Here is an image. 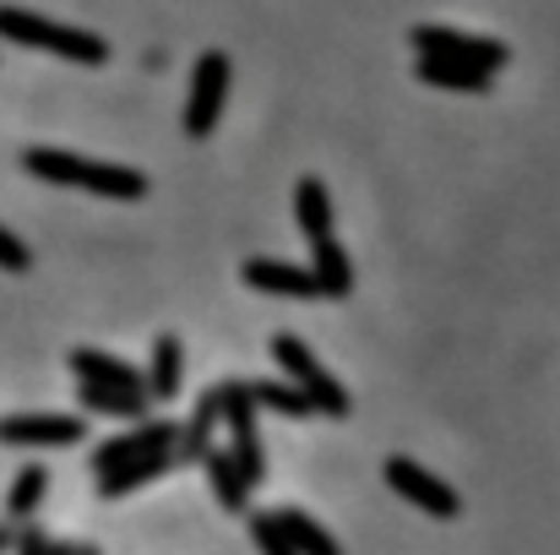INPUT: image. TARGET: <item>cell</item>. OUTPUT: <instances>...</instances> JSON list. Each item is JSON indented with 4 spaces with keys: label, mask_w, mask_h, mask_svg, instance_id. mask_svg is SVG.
Returning a JSON list of instances; mask_svg holds the SVG:
<instances>
[{
    "label": "cell",
    "mask_w": 560,
    "mask_h": 555,
    "mask_svg": "<svg viewBox=\"0 0 560 555\" xmlns=\"http://www.w3.org/2000/svg\"><path fill=\"white\" fill-rule=\"evenodd\" d=\"M22 170H27L33 181L77 185V190H93V196H109V201H142V196H148V175H142V170L77 159V153H60V148H27V153H22Z\"/></svg>",
    "instance_id": "6da1fadb"
},
{
    "label": "cell",
    "mask_w": 560,
    "mask_h": 555,
    "mask_svg": "<svg viewBox=\"0 0 560 555\" xmlns=\"http://www.w3.org/2000/svg\"><path fill=\"white\" fill-rule=\"evenodd\" d=\"M0 38H11V44H22V49H49V55L77 60V66H104V60H109V44H104L98 33L49 22V16H38V11H22V5H0Z\"/></svg>",
    "instance_id": "7a4b0ae2"
},
{
    "label": "cell",
    "mask_w": 560,
    "mask_h": 555,
    "mask_svg": "<svg viewBox=\"0 0 560 555\" xmlns=\"http://www.w3.org/2000/svg\"><path fill=\"white\" fill-rule=\"evenodd\" d=\"M223 386V425H229V452H234V463H240V474L250 479V485H261V474H267V452H261V436H256V392H250V381H218Z\"/></svg>",
    "instance_id": "3957f363"
},
{
    "label": "cell",
    "mask_w": 560,
    "mask_h": 555,
    "mask_svg": "<svg viewBox=\"0 0 560 555\" xmlns=\"http://www.w3.org/2000/svg\"><path fill=\"white\" fill-rule=\"evenodd\" d=\"M272 360L289 370V381H294V386H305V392H311L316 414L349 419V408H354V403H349V392H343V386H338L327 370L316 366V355H311V349H305L294 333H278V338H272Z\"/></svg>",
    "instance_id": "277c9868"
},
{
    "label": "cell",
    "mask_w": 560,
    "mask_h": 555,
    "mask_svg": "<svg viewBox=\"0 0 560 555\" xmlns=\"http://www.w3.org/2000/svg\"><path fill=\"white\" fill-rule=\"evenodd\" d=\"M223 104H229V55L223 49H207L196 60V77H190L186 137H212V126L223 120Z\"/></svg>",
    "instance_id": "5b68a950"
},
{
    "label": "cell",
    "mask_w": 560,
    "mask_h": 555,
    "mask_svg": "<svg viewBox=\"0 0 560 555\" xmlns=\"http://www.w3.org/2000/svg\"><path fill=\"white\" fill-rule=\"evenodd\" d=\"M413 49L419 55H441V60H463V66H485V71H501L506 66V44H495V38H468V33H457V27H435V22H419L413 33Z\"/></svg>",
    "instance_id": "8992f818"
},
{
    "label": "cell",
    "mask_w": 560,
    "mask_h": 555,
    "mask_svg": "<svg viewBox=\"0 0 560 555\" xmlns=\"http://www.w3.org/2000/svg\"><path fill=\"white\" fill-rule=\"evenodd\" d=\"M159 447H180V425H170V419H137V430L109 436L104 447H93V474L104 479V474H115V469H126V463L159 452Z\"/></svg>",
    "instance_id": "52a82bcc"
},
{
    "label": "cell",
    "mask_w": 560,
    "mask_h": 555,
    "mask_svg": "<svg viewBox=\"0 0 560 555\" xmlns=\"http://www.w3.org/2000/svg\"><path fill=\"white\" fill-rule=\"evenodd\" d=\"M386 485H392L402 501H413L419 512H430V518H457V490L441 485L435 474H424V469L408 463V458H386Z\"/></svg>",
    "instance_id": "ba28073f"
},
{
    "label": "cell",
    "mask_w": 560,
    "mask_h": 555,
    "mask_svg": "<svg viewBox=\"0 0 560 555\" xmlns=\"http://www.w3.org/2000/svg\"><path fill=\"white\" fill-rule=\"evenodd\" d=\"M88 436V425L77 414H16L0 419V441L5 447H77Z\"/></svg>",
    "instance_id": "9c48e42d"
},
{
    "label": "cell",
    "mask_w": 560,
    "mask_h": 555,
    "mask_svg": "<svg viewBox=\"0 0 560 555\" xmlns=\"http://www.w3.org/2000/svg\"><path fill=\"white\" fill-rule=\"evenodd\" d=\"M245 284L261 289V294H289V300H316L322 294L316 267H289V262H267V256L245 262Z\"/></svg>",
    "instance_id": "30bf717a"
},
{
    "label": "cell",
    "mask_w": 560,
    "mask_h": 555,
    "mask_svg": "<svg viewBox=\"0 0 560 555\" xmlns=\"http://www.w3.org/2000/svg\"><path fill=\"white\" fill-rule=\"evenodd\" d=\"M175 463H180V447H159V452H148V458H137V463H126V469L104 474V479H98V496H104V501L131 496L137 485H153V479H159V474H170Z\"/></svg>",
    "instance_id": "8fae6325"
},
{
    "label": "cell",
    "mask_w": 560,
    "mask_h": 555,
    "mask_svg": "<svg viewBox=\"0 0 560 555\" xmlns=\"http://www.w3.org/2000/svg\"><path fill=\"white\" fill-rule=\"evenodd\" d=\"M218 419H223V386H207L201 403H196V414H190V425L180 430V463H201V458L218 447V441H212Z\"/></svg>",
    "instance_id": "7c38bea8"
},
{
    "label": "cell",
    "mask_w": 560,
    "mask_h": 555,
    "mask_svg": "<svg viewBox=\"0 0 560 555\" xmlns=\"http://www.w3.org/2000/svg\"><path fill=\"white\" fill-rule=\"evenodd\" d=\"M413 77L430 82V88H452V93H490L485 66H463V60H441V55H419Z\"/></svg>",
    "instance_id": "4fadbf2b"
},
{
    "label": "cell",
    "mask_w": 560,
    "mask_h": 555,
    "mask_svg": "<svg viewBox=\"0 0 560 555\" xmlns=\"http://www.w3.org/2000/svg\"><path fill=\"white\" fill-rule=\"evenodd\" d=\"M201 469H207V479H212V496L223 501V512H250V479L240 474L234 452L212 447V452L201 458Z\"/></svg>",
    "instance_id": "5bb4252c"
},
{
    "label": "cell",
    "mask_w": 560,
    "mask_h": 555,
    "mask_svg": "<svg viewBox=\"0 0 560 555\" xmlns=\"http://www.w3.org/2000/svg\"><path fill=\"white\" fill-rule=\"evenodd\" d=\"M311 267H316V284L327 300H349L354 294V262L338 240H316L311 245Z\"/></svg>",
    "instance_id": "9a60e30c"
},
{
    "label": "cell",
    "mask_w": 560,
    "mask_h": 555,
    "mask_svg": "<svg viewBox=\"0 0 560 555\" xmlns=\"http://www.w3.org/2000/svg\"><path fill=\"white\" fill-rule=\"evenodd\" d=\"M71 370H77L82 381H104V386H120V392H142V397H153V392H148V375H137L126 360L98 355V349H77V355H71Z\"/></svg>",
    "instance_id": "2e32d148"
},
{
    "label": "cell",
    "mask_w": 560,
    "mask_h": 555,
    "mask_svg": "<svg viewBox=\"0 0 560 555\" xmlns=\"http://www.w3.org/2000/svg\"><path fill=\"white\" fill-rule=\"evenodd\" d=\"M294 218H300V229H305L311 245L316 240H332V196H327V185L316 181V175H305V181L294 185Z\"/></svg>",
    "instance_id": "e0dca14e"
},
{
    "label": "cell",
    "mask_w": 560,
    "mask_h": 555,
    "mask_svg": "<svg viewBox=\"0 0 560 555\" xmlns=\"http://www.w3.org/2000/svg\"><path fill=\"white\" fill-rule=\"evenodd\" d=\"M153 397L142 392H120V386H104V381H82V408L88 414H109V419H142Z\"/></svg>",
    "instance_id": "ac0fdd59"
},
{
    "label": "cell",
    "mask_w": 560,
    "mask_h": 555,
    "mask_svg": "<svg viewBox=\"0 0 560 555\" xmlns=\"http://www.w3.org/2000/svg\"><path fill=\"white\" fill-rule=\"evenodd\" d=\"M186 349H180V338L175 333H164L159 344H153V370H148V392L164 403V397H180V375H186V360H180Z\"/></svg>",
    "instance_id": "d6986e66"
},
{
    "label": "cell",
    "mask_w": 560,
    "mask_h": 555,
    "mask_svg": "<svg viewBox=\"0 0 560 555\" xmlns=\"http://www.w3.org/2000/svg\"><path fill=\"white\" fill-rule=\"evenodd\" d=\"M278 523L289 529V540H294V551H300V555H343V551H338V540H332V534H327L311 512L283 507V512H278Z\"/></svg>",
    "instance_id": "ffe728a7"
},
{
    "label": "cell",
    "mask_w": 560,
    "mask_h": 555,
    "mask_svg": "<svg viewBox=\"0 0 560 555\" xmlns=\"http://www.w3.org/2000/svg\"><path fill=\"white\" fill-rule=\"evenodd\" d=\"M250 392H256V403H261V408H278V414H289V419L316 414L311 392H305V386H294V381H250Z\"/></svg>",
    "instance_id": "44dd1931"
},
{
    "label": "cell",
    "mask_w": 560,
    "mask_h": 555,
    "mask_svg": "<svg viewBox=\"0 0 560 555\" xmlns=\"http://www.w3.org/2000/svg\"><path fill=\"white\" fill-rule=\"evenodd\" d=\"M44 496H49V474H44V469H22V474L11 479V490H5V512H11V518H33Z\"/></svg>",
    "instance_id": "7402d4cb"
},
{
    "label": "cell",
    "mask_w": 560,
    "mask_h": 555,
    "mask_svg": "<svg viewBox=\"0 0 560 555\" xmlns=\"http://www.w3.org/2000/svg\"><path fill=\"white\" fill-rule=\"evenodd\" d=\"M245 523H250V540H256L261 555H300L294 540H289V529L278 523V512H245Z\"/></svg>",
    "instance_id": "603a6c76"
},
{
    "label": "cell",
    "mask_w": 560,
    "mask_h": 555,
    "mask_svg": "<svg viewBox=\"0 0 560 555\" xmlns=\"http://www.w3.org/2000/svg\"><path fill=\"white\" fill-rule=\"evenodd\" d=\"M0 267H5V273H27V267H33L27 245H22V240L5 229V223H0Z\"/></svg>",
    "instance_id": "cb8c5ba5"
},
{
    "label": "cell",
    "mask_w": 560,
    "mask_h": 555,
    "mask_svg": "<svg viewBox=\"0 0 560 555\" xmlns=\"http://www.w3.org/2000/svg\"><path fill=\"white\" fill-rule=\"evenodd\" d=\"M16 555H49V534L44 529H22L16 534Z\"/></svg>",
    "instance_id": "d4e9b609"
},
{
    "label": "cell",
    "mask_w": 560,
    "mask_h": 555,
    "mask_svg": "<svg viewBox=\"0 0 560 555\" xmlns=\"http://www.w3.org/2000/svg\"><path fill=\"white\" fill-rule=\"evenodd\" d=\"M5 545H16V534H11V529H0V551H5Z\"/></svg>",
    "instance_id": "484cf974"
},
{
    "label": "cell",
    "mask_w": 560,
    "mask_h": 555,
    "mask_svg": "<svg viewBox=\"0 0 560 555\" xmlns=\"http://www.w3.org/2000/svg\"><path fill=\"white\" fill-rule=\"evenodd\" d=\"M49 555H77V545H49Z\"/></svg>",
    "instance_id": "4316f807"
},
{
    "label": "cell",
    "mask_w": 560,
    "mask_h": 555,
    "mask_svg": "<svg viewBox=\"0 0 560 555\" xmlns=\"http://www.w3.org/2000/svg\"><path fill=\"white\" fill-rule=\"evenodd\" d=\"M77 555H98V551H93V545H77Z\"/></svg>",
    "instance_id": "83f0119b"
}]
</instances>
